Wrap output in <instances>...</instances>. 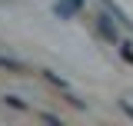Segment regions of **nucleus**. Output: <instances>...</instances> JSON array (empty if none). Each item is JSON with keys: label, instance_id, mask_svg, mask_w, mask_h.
I'll return each mask as SVG.
<instances>
[{"label": "nucleus", "instance_id": "nucleus-1", "mask_svg": "<svg viewBox=\"0 0 133 126\" xmlns=\"http://www.w3.org/2000/svg\"><path fill=\"white\" fill-rule=\"evenodd\" d=\"M120 27H123V23H120V20H116V17L110 13V10L97 17V30L103 33V37H107L110 43H116V40H120Z\"/></svg>", "mask_w": 133, "mask_h": 126}, {"label": "nucleus", "instance_id": "nucleus-2", "mask_svg": "<svg viewBox=\"0 0 133 126\" xmlns=\"http://www.w3.org/2000/svg\"><path fill=\"white\" fill-rule=\"evenodd\" d=\"M0 70H10V73H27V63L14 60V57H3L0 53Z\"/></svg>", "mask_w": 133, "mask_h": 126}, {"label": "nucleus", "instance_id": "nucleus-3", "mask_svg": "<svg viewBox=\"0 0 133 126\" xmlns=\"http://www.w3.org/2000/svg\"><path fill=\"white\" fill-rule=\"evenodd\" d=\"M53 10H57V17H63V20H70V17L77 13V10H73L66 0H57V7H53Z\"/></svg>", "mask_w": 133, "mask_h": 126}, {"label": "nucleus", "instance_id": "nucleus-4", "mask_svg": "<svg viewBox=\"0 0 133 126\" xmlns=\"http://www.w3.org/2000/svg\"><path fill=\"white\" fill-rule=\"evenodd\" d=\"M43 76H47L50 83H53V86H60V90H66V80H63V76H57L53 70H43Z\"/></svg>", "mask_w": 133, "mask_h": 126}, {"label": "nucleus", "instance_id": "nucleus-5", "mask_svg": "<svg viewBox=\"0 0 133 126\" xmlns=\"http://www.w3.org/2000/svg\"><path fill=\"white\" fill-rule=\"evenodd\" d=\"M120 110H123V113L133 120V96H123V100H120Z\"/></svg>", "mask_w": 133, "mask_h": 126}, {"label": "nucleus", "instance_id": "nucleus-6", "mask_svg": "<svg viewBox=\"0 0 133 126\" xmlns=\"http://www.w3.org/2000/svg\"><path fill=\"white\" fill-rule=\"evenodd\" d=\"M3 100H7V103H10V106H14V110H27V103H23V100H20V96H3Z\"/></svg>", "mask_w": 133, "mask_h": 126}, {"label": "nucleus", "instance_id": "nucleus-7", "mask_svg": "<svg viewBox=\"0 0 133 126\" xmlns=\"http://www.w3.org/2000/svg\"><path fill=\"white\" fill-rule=\"evenodd\" d=\"M120 53H123L127 63H133V47H130V43H120Z\"/></svg>", "mask_w": 133, "mask_h": 126}, {"label": "nucleus", "instance_id": "nucleus-8", "mask_svg": "<svg viewBox=\"0 0 133 126\" xmlns=\"http://www.w3.org/2000/svg\"><path fill=\"white\" fill-rule=\"evenodd\" d=\"M66 3H70L73 10H80V7H83V0H66Z\"/></svg>", "mask_w": 133, "mask_h": 126}]
</instances>
